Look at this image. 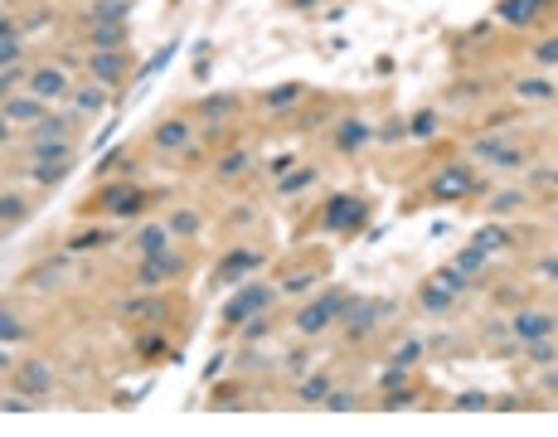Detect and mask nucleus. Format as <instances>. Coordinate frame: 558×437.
Listing matches in <instances>:
<instances>
[{
  "mask_svg": "<svg viewBox=\"0 0 558 437\" xmlns=\"http://www.w3.org/2000/svg\"><path fill=\"white\" fill-rule=\"evenodd\" d=\"M505 243H510V238H505V228H485V233L476 238V248H485V253H490V248H505Z\"/></svg>",
  "mask_w": 558,
  "mask_h": 437,
  "instance_id": "obj_30",
  "label": "nucleus"
},
{
  "mask_svg": "<svg viewBox=\"0 0 558 437\" xmlns=\"http://www.w3.org/2000/svg\"><path fill=\"white\" fill-rule=\"evenodd\" d=\"M301 399H306V403H325V399H330V379H325V374L306 379V384H301Z\"/></svg>",
  "mask_w": 558,
  "mask_h": 437,
  "instance_id": "obj_23",
  "label": "nucleus"
},
{
  "mask_svg": "<svg viewBox=\"0 0 558 437\" xmlns=\"http://www.w3.org/2000/svg\"><path fill=\"white\" fill-rule=\"evenodd\" d=\"M374 316H379V311H374V306H365V302L345 311V321H350V330H355V335H360V330H369V326H374Z\"/></svg>",
  "mask_w": 558,
  "mask_h": 437,
  "instance_id": "obj_24",
  "label": "nucleus"
},
{
  "mask_svg": "<svg viewBox=\"0 0 558 437\" xmlns=\"http://www.w3.org/2000/svg\"><path fill=\"white\" fill-rule=\"evenodd\" d=\"M29 88H34V98H64L68 93V78H64V68H39L29 78Z\"/></svg>",
  "mask_w": 558,
  "mask_h": 437,
  "instance_id": "obj_8",
  "label": "nucleus"
},
{
  "mask_svg": "<svg viewBox=\"0 0 558 437\" xmlns=\"http://www.w3.org/2000/svg\"><path fill=\"white\" fill-rule=\"evenodd\" d=\"M529 355H534V360H554L558 350L549 345V335H544V340H529Z\"/></svg>",
  "mask_w": 558,
  "mask_h": 437,
  "instance_id": "obj_41",
  "label": "nucleus"
},
{
  "mask_svg": "<svg viewBox=\"0 0 558 437\" xmlns=\"http://www.w3.org/2000/svg\"><path fill=\"white\" fill-rule=\"evenodd\" d=\"M534 5H549V0H534Z\"/></svg>",
  "mask_w": 558,
  "mask_h": 437,
  "instance_id": "obj_51",
  "label": "nucleus"
},
{
  "mask_svg": "<svg viewBox=\"0 0 558 437\" xmlns=\"http://www.w3.org/2000/svg\"><path fill=\"white\" fill-rule=\"evenodd\" d=\"M325 408H335V413H345V408H355V399H350V394H330V399H325Z\"/></svg>",
  "mask_w": 558,
  "mask_h": 437,
  "instance_id": "obj_46",
  "label": "nucleus"
},
{
  "mask_svg": "<svg viewBox=\"0 0 558 437\" xmlns=\"http://www.w3.org/2000/svg\"><path fill=\"white\" fill-rule=\"evenodd\" d=\"M199 228V214L194 209H180V214H170V233H194Z\"/></svg>",
  "mask_w": 558,
  "mask_h": 437,
  "instance_id": "obj_25",
  "label": "nucleus"
},
{
  "mask_svg": "<svg viewBox=\"0 0 558 437\" xmlns=\"http://www.w3.org/2000/svg\"><path fill=\"white\" fill-rule=\"evenodd\" d=\"M0 54H5V64H15L20 59V39H15V29L5 24V44H0Z\"/></svg>",
  "mask_w": 558,
  "mask_h": 437,
  "instance_id": "obj_33",
  "label": "nucleus"
},
{
  "mask_svg": "<svg viewBox=\"0 0 558 437\" xmlns=\"http://www.w3.org/2000/svg\"><path fill=\"white\" fill-rule=\"evenodd\" d=\"M437 195H442V200H466V195H471V170H466V165H447V170L437 175Z\"/></svg>",
  "mask_w": 558,
  "mask_h": 437,
  "instance_id": "obj_6",
  "label": "nucleus"
},
{
  "mask_svg": "<svg viewBox=\"0 0 558 437\" xmlns=\"http://www.w3.org/2000/svg\"><path fill=\"white\" fill-rule=\"evenodd\" d=\"M233 108H238V98H209V103H204V117H209V112L219 117V112H233Z\"/></svg>",
  "mask_w": 558,
  "mask_h": 437,
  "instance_id": "obj_39",
  "label": "nucleus"
},
{
  "mask_svg": "<svg viewBox=\"0 0 558 437\" xmlns=\"http://www.w3.org/2000/svg\"><path fill=\"white\" fill-rule=\"evenodd\" d=\"M170 59H175V44H166V49H161V54H156V59H151V64L141 68V78H151V73H161V68H166Z\"/></svg>",
  "mask_w": 558,
  "mask_h": 437,
  "instance_id": "obj_27",
  "label": "nucleus"
},
{
  "mask_svg": "<svg viewBox=\"0 0 558 437\" xmlns=\"http://www.w3.org/2000/svg\"><path fill=\"white\" fill-rule=\"evenodd\" d=\"M480 262H485V248H476V243H471V248H466L462 258H457V267H462V272H476Z\"/></svg>",
  "mask_w": 558,
  "mask_h": 437,
  "instance_id": "obj_26",
  "label": "nucleus"
},
{
  "mask_svg": "<svg viewBox=\"0 0 558 437\" xmlns=\"http://www.w3.org/2000/svg\"><path fill=\"white\" fill-rule=\"evenodd\" d=\"M267 302H272V292H267V287H248V292H238V297L228 302V311H223V316H228V321H248V316H258Z\"/></svg>",
  "mask_w": 558,
  "mask_h": 437,
  "instance_id": "obj_3",
  "label": "nucleus"
},
{
  "mask_svg": "<svg viewBox=\"0 0 558 437\" xmlns=\"http://www.w3.org/2000/svg\"><path fill=\"white\" fill-rule=\"evenodd\" d=\"M485 403H490L485 394H457V408H466V413H471V408H485Z\"/></svg>",
  "mask_w": 558,
  "mask_h": 437,
  "instance_id": "obj_43",
  "label": "nucleus"
},
{
  "mask_svg": "<svg viewBox=\"0 0 558 437\" xmlns=\"http://www.w3.org/2000/svg\"><path fill=\"white\" fill-rule=\"evenodd\" d=\"M418 355H423V345H418V340H408V345H403V350H398V355H393V364H398V369H403V364H413V360H418Z\"/></svg>",
  "mask_w": 558,
  "mask_h": 437,
  "instance_id": "obj_35",
  "label": "nucleus"
},
{
  "mask_svg": "<svg viewBox=\"0 0 558 437\" xmlns=\"http://www.w3.org/2000/svg\"><path fill=\"white\" fill-rule=\"evenodd\" d=\"M296 93H301V88H296V83H286V88H272V93H267V103H272V108H281V103H291Z\"/></svg>",
  "mask_w": 558,
  "mask_h": 437,
  "instance_id": "obj_37",
  "label": "nucleus"
},
{
  "mask_svg": "<svg viewBox=\"0 0 558 437\" xmlns=\"http://www.w3.org/2000/svg\"><path fill=\"white\" fill-rule=\"evenodd\" d=\"M15 389H24V394H44V389H54V374H49V364H24L20 374H15Z\"/></svg>",
  "mask_w": 558,
  "mask_h": 437,
  "instance_id": "obj_9",
  "label": "nucleus"
},
{
  "mask_svg": "<svg viewBox=\"0 0 558 437\" xmlns=\"http://www.w3.org/2000/svg\"><path fill=\"white\" fill-rule=\"evenodd\" d=\"M423 306L427 311H447L452 306V287H442V282L437 287H423Z\"/></svg>",
  "mask_w": 558,
  "mask_h": 437,
  "instance_id": "obj_22",
  "label": "nucleus"
},
{
  "mask_svg": "<svg viewBox=\"0 0 558 437\" xmlns=\"http://www.w3.org/2000/svg\"><path fill=\"white\" fill-rule=\"evenodd\" d=\"M20 214H24V205H20V200L10 195V200H5V218H20Z\"/></svg>",
  "mask_w": 558,
  "mask_h": 437,
  "instance_id": "obj_48",
  "label": "nucleus"
},
{
  "mask_svg": "<svg viewBox=\"0 0 558 437\" xmlns=\"http://www.w3.org/2000/svg\"><path fill=\"white\" fill-rule=\"evenodd\" d=\"M68 136V117H44L34 126V146H49V141H64Z\"/></svg>",
  "mask_w": 558,
  "mask_h": 437,
  "instance_id": "obj_12",
  "label": "nucleus"
},
{
  "mask_svg": "<svg viewBox=\"0 0 558 437\" xmlns=\"http://www.w3.org/2000/svg\"><path fill=\"white\" fill-rule=\"evenodd\" d=\"M369 218V209H365V200L360 195H335L330 205H325V228H355V223H365Z\"/></svg>",
  "mask_w": 558,
  "mask_h": 437,
  "instance_id": "obj_2",
  "label": "nucleus"
},
{
  "mask_svg": "<svg viewBox=\"0 0 558 437\" xmlns=\"http://www.w3.org/2000/svg\"><path fill=\"white\" fill-rule=\"evenodd\" d=\"M126 20V0H102L93 10V24H122Z\"/></svg>",
  "mask_w": 558,
  "mask_h": 437,
  "instance_id": "obj_19",
  "label": "nucleus"
},
{
  "mask_svg": "<svg viewBox=\"0 0 558 437\" xmlns=\"http://www.w3.org/2000/svg\"><path fill=\"white\" fill-rule=\"evenodd\" d=\"M146 205V195L136 190V185H112L107 195H102V209H112V214H136Z\"/></svg>",
  "mask_w": 558,
  "mask_h": 437,
  "instance_id": "obj_5",
  "label": "nucleus"
},
{
  "mask_svg": "<svg viewBox=\"0 0 558 437\" xmlns=\"http://www.w3.org/2000/svg\"><path fill=\"white\" fill-rule=\"evenodd\" d=\"M311 180H316V175H311V170H296V175H291V180H281V195H291V190H306V185H311Z\"/></svg>",
  "mask_w": 558,
  "mask_h": 437,
  "instance_id": "obj_34",
  "label": "nucleus"
},
{
  "mask_svg": "<svg viewBox=\"0 0 558 437\" xmlns=\"http://www.w3.org/2000/svg\"><path fill=\"white\" fill-rule=\"evenodd\" d=\"M102 238H107V233H97V228H88V233H78V238H73V253H83V248H97Z\"/></svg>",
  "mask_w": 558,
  "mask_h": 437,
  "instance_id": "obj_38",
  "label": "nucleus"
},
{
  "mask_svg": "<svg viewBox=\"0 0 558 437\" xmlns=\"http://www.w3.org/2000/svg\"><path fill=\"white\" fill-rule=\"evenodd\" d=\"M539 272H544V277H554V282H558V258H544V262H539Z\"/></svg>",
  "mask_w": 558,
  "mask_h": 437,
  "instance_id": "obj_49",
  "label": "nucleus"
},
{
  "mask_svg": "<svg viewBox=\"0 0 558 437\" xmlns=\"http://www.w3.org/2000/svg\"><path fill=\"white\" fill-rule=\"evenodd\" d=\"M126 311H131V316H151V321H161V316H166V306H161V302H131Z\"/></svg>",
  "mask_w": 558,
  "mask_h": 437,
  "instance_id": "obj_31",
  "label": "nucleus"
},
{
  "mask_svg": "<svg viewBox=\"0 0 558 437\" xmlns=\"http://www.w3.org/2000/svg\"><path fill=\"white\" fill-rule=\"evenodd\" d=\"M175 272H180V258H170V253H146V262H141L136 277H141L146 287H156V282H170Z\"/></svg>",
  "mask_w": 558,
  "mask_h": 437,
  "instance_id": "obj_4",
  "label": "nucleus"
},
{
  "mask_svg": "<svg viewBox=\"0 0 558 437\" xmlns=\"http://www.w3.org/2000/svg\"><path fill=\"white\" fill-rule=\"evenodd\" d=\"M166 238H170V228H161V223L141 228V253H166Z\"/></svg>",
  "mask_w": 558,
  "mask_h": 437,
  "instance_id": "obj_21",
  "label": "nucleus"
},
{
  "mask_svg": "<svg viewBox=\"0 0 558 437\" xmlns=\"http://www.w3.org/2000/svg\"><path fill=\"white\" fill-rule=\"evenodd\" d=\"M5 117H15V121H39V98H10V103H5Z\"/></svg>",
  "mask_w": 558,
  "mask_h": 437,
  "instance_id": "obj_18",
  "label": "nucleus"
},
{
  "mask_svg": "<svg viewBox=\"0 0 558 437\" xmlns=\"http://www.w3.org/2000/svg\"><path fill=\"white\" fill-rule=\"evenodd\" d=\"M117 73H122V54L117 49H102L93 59V78H102V83H117Z\"/></svg>",
  "mask_w": 558,
  "mask_h": 437,
  "instance_id": "obj_14",
  "label": "nucleus"
},
{
  "mask_svg": "<svg viewBox=\"0 0 558 437\" xmlns=\"http://www.w3.org/2000/svg\"><path fill=\"white\" fill-rule=\"evenodd\" d=\"M432 131H437V117L432 112H418L413 117V136H432Z\"/></svg>",
  "mask_w": 558,
  "mask_h": 437,
  "instance_id": "obj_32",
  "label": "nucleus"
},
{
  "mask_svg": "<svg viewBox=\"0 0 558 437\" xmlns=\"http://www.w3.org/2000/svg\"><path fill=\"white\" fill-rule=\"evenodd\" d=\"M534 0H500V20H510V24H529L534 20Z\"/></svg>",
  "mask_w": 558,
  "mask_h": 437,
  "instance_id": "obj_16",
  "label": "nucleus"
},
{
  "mask_svg": "<svg viewBox=\"0 0 558 437\" xmlns=\"http://www.w3.org/2000/svg\"><path fill=\"white\" fill-rule=\"evenodd\" d=\"M64 175H68V156H44V161H39V180H44V185H59Z\"/></svg>",
  "mask_w": 558,
  "mask_h": 437,
  "instance_id": "obj_17",
  "label": "nucleus"
},
{
  "mask_svg": "<svg viewBox=\"0 0 558 437\" xmlns=\"http://www.w3.org/2000/svg\"><path fill=\"white\" fill-rule=\"evenodd\" d=\"M345 306H350V302H345L340 292H330V297H316V302H311V306L296 316V330L316 335V330H325L330 321H340V316H345Z\"/></svg>",
  "mask_w": 558,
  "mask_h": 437,
  "instance_id": "obj_1",
  "label": "nucleus"
},
{
  "mask_svg": "<svg viewBox=\"0 0 558 437\" xmlns=\"http://www.w3.org/2000/svg\"><path fill=\"white\" fill-rule=\"evenodd\" d=\"M554 93V83H544V78H529V83H520V98H549Z\"/></svg>",
  "mask_w": 558,
  "mask_h": 437,
  "instance_id": "obj_28",
  "label": "nucleus"
},
{
  "mask_svg": "<svg viewBox=\"0 0 558 437\" xmlns=\"http://www.w3.org/2000/svg\"><path fill=\"white\" fill-rule=\"evenodd\" d=\"M291 5H301V10H311V5H321V0H291Z\"/></svg>",
  "mask_w": 558,
  "mask_h": 437,
  "instance_id": "obj_50",
  "label": "nucleus"
},
{
  "mask_svg": "<svg viewBox=\"0 0 558 437\" xmlns=\"http://www.w3.org/2000/svg\"><path fill=\"white\" fill-rule=\"evenodd\" d=\"M243 165H248V151H228V156L219 161V170H223V175H238Z\"/></svg>",
  "mask_w": 558,
  "mask_h": 437,
  "instance_id": "obj_29",
  "label": "nucleus"
},
{
  "mask_svg": "<svg viewBox=\"0 0 558 437\" xmlns=\"http://www.w3.org/2000/svg\"><path fill=\"white\" fill-rule=\"evenodd\" d=\"M0 335H5V345H10V340H20V321H15V316H5V321H0Z\"/></svg>",
  "mask_w": 558,
  "mask_h": 437,
  "instance_id": "obj_47",
  "label": "nucleus"
},
{
  "mask_svg": "<svg viewBox=\"0 0 558 437\" xmlns=\"http://www.w3.org/2000/svg\"><path fill=\"white\" fill-rule=\"evenodd\" d=\"M141 355H166V340H161V335H146V340H141Z\"/></svg>",
  "mask_w": 558,
  "mask_h": 437,
  "instance_id": "obj_45",
  "label": "nucleus"
},
{
  "mask_svg": "<svg viewBox=\"0 0 558 437\" xmlns=\"http://www.w3.org/2000/svg\"><path fill=\"white\" fill-rule=\"evenodd\" d=\"M534 54H539V64H558V39H549V44H539Z\"/></svg>",
  "mask_w": 558,
  "mask_h": 437,
  "instance_id": "obj_44",
  "label": "nucleus"
},
{
  "mask_svg": "<svg viewBox=\"0 0 558 437\" xmlns=\"http://www.w3.org/2000/svg\"><path fill=\"white\" fill-rule=\"evenodd\" d=\"M442 287L462 292V287H466V272H462V267H447V272H442Z\"/></svg>",
  "mask_w": 558,
  "mask_h": 437,
  "instance_id": "obj_42",
  "label": "nucleus"
},
{
  "mask_svg": "<svg viewBox=\"0 0 558 437\" xmlns=\"http://www.w3.org/2000/svg\"><path fill=\"white\" fill-rule=\"evenodd\" d=\"M365 141H369L365 117H345V121H340V131H335V146H340V151H355V146H365Z\"/></svg>",
  "mask_w": 558,
  "mask_h": 437,
  "instance_id": "obj_10",
  "label": "nucleus"
},
{
  "mask_svg": "<svg viewBox=\"0 0 558 437\" xmlns=\"http://www.w3.org/2000/svg\"><path fill=\"white\" fill-rule=\"evenodd\" d=\"M156 146H175V151L189 146V126L185 121H161V126H156Z\"/></svg>",
  "mask_w": 558,
  "mask_h": 437,
  "instance_id": "obj_15",
  "label": "nucleus"
},
{
  "mask_svg": "<svg viewBox=\"0 0 558 437\" xmlns=\"http://www.w3.org/2000/svg\"><path fill=\"white\" fill-rule=\"evenodd\" d=\"M122 39H126L122 24H93V44L97 49H122Z\"/></svg>",
  "mask_w": 558,
  "mask_h": 437,
  "instance_id": "obj_20",
  "label": "nucleus"
},
{
  "mask_svg": "<svg viewBox=\"0 0 558 437\" xmlns=\"http://www.w3.org/2000/svg\"><path fill=\"white\" fill-rule=\"evenodd\" d=\"M102 108V93H97V88H83V93H78V112H97Z\"/></svg>",
  "mask_w": 558,
  "mask_h": 437,
  "instance_id": "obj_36",
  "label": "nucleus"
},
{
  "mask_svg": "<svg viewBox=\"0 0 558 437\" xmlns=\"http://www.w3.org/2000/svg\"><path fill=\"white\" fill-rule=\"evenodd\" d=\"M476 151H480V156H490L495 165H524V151H520V146H495V141H480Z\"/></svg>",
  "mask_w": 558,
  "mask_h": 437,
  "instance_id": "obj_13",
  "label": "nucleus"
},
{
  "mask_svg": "<svg viewBox=\"0 0 558 437\" xmlns=\"http://www.w3.org/2000/svg\"><path fill=\"white\" fill-rule=\"evenodd\" d=\"M253 267H263V253L238 248V253H228V258L219 262V277H243V272H253Z\"/></svg>",
  "mask_w": 558,
  "mask_h": 437,
  "instance_id": "obj_11",
  "label": "nucleus"
},
{
  "mask_svg": "<svg viewBox=\"0 0 558 437\" xmlns=\"http://www.w3.org/2000/svg\"><path fill=\"white\" fill-rule=\"evenodd\" d=\"M520 200H524V195H520V190H500V195H495V209H500V214H505V209H515V205H520Z\"/></svg>",
  "mask_w": 558,
  "mask_h": 437,
  "instance_id": "obj_40",
  "label": "nucleus"
},
{
  "mask_svg": "<svg viewBox=\"0 0 558 437\" xmlns=\"http://www.w3.org/2000/svg\"><path fill=\"white\" fill-rule=\"evenodd\" d=\"M549 330H554V316H549V311H520V316H515V335H520V340H544Z\"/></svg>",
  "mask_w": 558,
  "mask_h": 437,
  "instance_id": "obj_7",
  "label": "nucleus"
}]
</instances>
